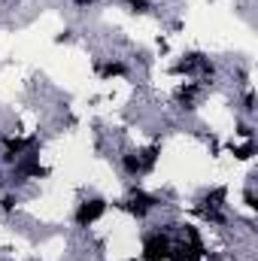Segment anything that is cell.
Returning a JSON list of instances; mask_svg holds the SVG:
<instances>
[{
    "instance_id": "7",
    "label": "cell",
    "mask_w": 258,
    "mask_h": 261,
    "mask_svg": "<svg viewBox=\"0 0 258 261\" xmlns=\"http://www.w3.org/2000/svg\"><path fill=\"white\" fill-rule=\"evenodd\" d=\"M15 203H18V197H15V195H3V197H0V210H3V213H12V210H15Z\"/></svg>"
},
{
    "instance_id": "2",
    "label": "cell",
    "mask_w": 258,
    "mask_h": 261,
    "mask_svg": "<svg viewBox=\"0 0 258 261\" xmlns=\"http://www.w3.org/2000/svg\"><path fill=\"white\" fill-rule=\"evenodd\" d=\"M155 161H158V149H128L122 155V170L131 179H140L155 170Z\"/></svg>"
},
{
    "instance_id": "1",
    "label": "cell",
    "mask_w": 258,
    "mask_h": 261,
    "mask_svg": "<svg viewBox=\"0 0 258 261\" xmlns=\"http://www.w3.org/2000/svg\"><path fill=\"white\" fill-rule=\"evenodd\" d=\"M170 249H173V237L167 228H155L143 237V249H140V258L143 261H167L170 258Z\"/></svg>"
},
{
    "instance_id": "8",
    "label": "cell",
    "mask_w": 258,
    "mask_h": 261,
    "mask_svg": "<svg viewBox=\"0 0 258 261\" xmlns=\"http://www.w3.org/2000/svg\"><path fill=\"white\" fill-rule=\"evenodd\" d=\"M243 107H246V113H249V116L255 113V94H252V91H246V97H243Z\"/></svg>"
},
{
    "instance_id": "5",
    "label": "cell",
    "mask_w": 258,
    "mask_h": 261,
    "mask_svg": "<svg viewBox=\"0 0 258 261\" xmlns=\"http://www.w3.org/2000/svg\"><path fill=\"white\" fill-rule=\"evenodd\" d=\"M94 73L100 76V79H122V76H128V64L125 61H119V58H97L94 61Z\"/></svg>"
},
{
    "instance_id": "9",
    "label": "cell",
    "mask_w": 258,
    "mask_h": 261,
    "mask_svg": "<svg viewBox=\"0 0 258 261\" xmlns=\"http://www.w3.org/2000/svg\"><path fill=\"white\" fill-rule=\"evenodd\" d=\"M73 3H76V6H79V9H85V6H91V3H94V0H73Z\"/></svg>"
},
{
    "instance_id": "6",
    "label": "cell",
    "mask_w": 258,
    "mask_h": 261,
    "mask_svg": "<svg viewBox=\"0 0 258 261\" xmlns=\"http://www.w3.org/2000/svg\"><path fill=\"white\" fill-rule=\"evenodd\" d=\"M234 155H237L240 161H246V158H252V155H255V143H252V140H246L243 146H234Z\"/></svg>"
},
{
    "instance_id": "3",
    "label": "cell",
    "mask_w": 258,
    "mask_h": 261,
    "mask_svg": "<svg viewBox=\"0 0 258 261\" xmlns=\"http://www.w3.org/2000/svg\"><path fill=\"white\" fill-rule=\"evenodd\" d=\"M104 216H107V200H104V197H85V200L76 203L73 222H76V228H91V225H97Z\"/></svg>"
},
{
    "instance_id": "4",
    "label": "cell",
    "mask_w": 258,
    "mask_h": 261,
    "mask_svg": "<svg viewBox=\"0 0 258 261\" xmlns=\"http://www.w3.org/2000/svg\"><path fill=\"white\" fill-rule=\"evenodd\" d=\"M122 206L128 210L134 219H140V222H143V219L158 206V197H152L149 192H143V189H131V195L122 200Z\"/></svg>"
}]
</instances>
